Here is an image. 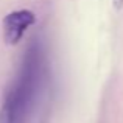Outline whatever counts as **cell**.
Segmentation results:
<instances>
[{"mask_svg": "<svg viewBox=\"0 0 123 123\" xmlns=\"http://www.w3.org/2000/svg\"><path fill=\"white\" fill-rule=\"evenodd\" d=\"M47 73V53L42 41L28 45L20 67L6 89L0 106V123H27Z\"/></svg>", "mask_w": 123, "mask_h": 123, "instance_id": "obj_1", "label": "cell"}, {"mask_svg": "<svg viewBox=\"0 0 123 123\" xmlns=\"http://www.w3.org/2000/svg\"><path fill=\"white\" fill-rule=\"evenodd\" d=\"M36 22L34 12L30 9H17L6 14L2 20L3 39L8 45H16L22 39L25 31Z\"/></svg>", "mask_w": 123, "mask_h": 123, "instance_id": "obj_2", "label": "cell"}]
</instances>
